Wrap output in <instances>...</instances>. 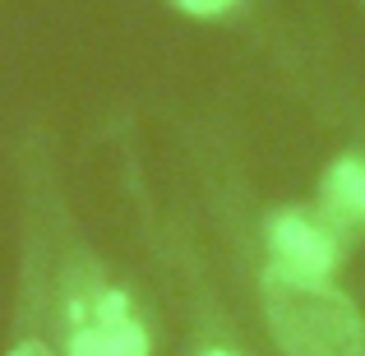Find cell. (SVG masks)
Instances as JSON below:
<instances>
[{
    "mask_svg": "<svg viewBox=\"0 0 365 356\" xmlns=\"http://www.w3.org/2000/svg\"><path fill=\"white\" fill-rule=\"evenodd\" d=\"M264 320L282 356H365V320L329 278L264 268Z\"/></svg>",
    "mask_w": 365,
    "mask_h": 356,
    "instance_id": "1",
    "label": "cell"
},
{
    "mask_svg": "<svg viewBox=\"0 0 365 356\" xmlns=\"http://www.w3.org/2000/svg\"><path fill=\"white\" fill-rule=\"evenodd\" d=\"M65 342L70 356H148V329L130 310V296L116 287L83 278L70 292L65 310Z\"/></svg>",
    "mask_w": 365,
    "mask_h": 356,
    "instance_id": "2",
    "label": "cell"
},
{
    "mask_svg": "<svg viewBox=\"0 0 365 356\" xmlns=\"http://www.w3.org/2000/svg\"><path fill=\"white\" fill-rule=\"evenodd\" d=\"M268 264L301 278H329L338 264V236L305 213H277L268 227Z\"/></svg>",
    "mask_w": 365,
    "mask_h": 356,
    "instance_id": "3",
    "label": "cell"
},
{
    "mask_svg": "<svg viewBox=\"0 0 365 356\" xmlns=\"http://www.w3.org/2000/svg\"><path fill=\"white\" fill-rule=\"evenodd\" d=\"M324 223L329 227H365V158H338L324 171Z\"/></svg>",
    "mask_w": 365,
    "mask_h": 356,
    "instance_id": "4",
    "label": "cell"
},
{
    "mask_svg": "<svg viewBox=\"0 0 365 356\" xmlns=\"http://www.w3.org/2000/svg\"><path fill=\"white\" fill-rule=\"evenodd\" d=\"M185 14H195V19H217V14H227V9L236 5V0H176Z\"/></svg>",
    "mask_w": 365,
    "mask_h": 356,
    "instance_id": "5",
    "label": "cell"
},
{
    "mask_svg": "<svg viewBox=\"0 0 365 356\" xmlns=\"http://www.w3.org/2000/svg\"><path fill=\"white\" fill-rule=\"evenodd\" d=\"M9 356H51V347H46V342H14V347H9Z\"/></svg>",
    "mask_w": 365,
    "mask_h": 356,
    "instance_id": "6",
    "label": "cell"
},
{
    "mask_svg": "<svg viewBox=\"0 0 365 356\" xmlns=\"http://www.w3.org/2000/svg\"><path fill=\"white\" fill-rule=\"evenodd\" d=\"M204 356H236V352H222V347H213V352H204Z\"/></svg>",
    "mask_w": 365,
    "mask_h": 356,
    "instance_id": "7",
    "label": "cell"
}]
</instances>
